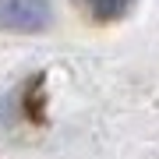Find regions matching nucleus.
Segmentation results:
<instances>
[{
	"label": "nucleus",
	"mask_w": 159,
	"mask_h": 159,
	"mask_svg": "<svg viewBox=\"0 0 159 159\" xmlns=\"http://www.w3.org/2000/svg\"><path fill=\"white\" fill-rule=\"evenodd\" d=\"M50 21H53L50 0H0V29L4 32L35 35L50 29Z\"/></svg>",
	"instance_id": "1"
},
{
	"label": "nucleus",
	"mask_w": 159,
	"mask_h": 159,
	"mask_svg": "<svg viewBox=\"0 0 159 159\" xmlns=\"http://www.w3.org/2000/svg\"><path fill=\"white\" fill-rule=\"evenodd\" d=\"M131 0H81V7L96 18V21H113V18H120L127 11Z\"/></svg>",
	"instance_id": "2"
},
{
	"label": "nucleus",
	"mask_w": 159,
	"mask_h": 159,
	"mask_svg": "<svg viewBox=\"0 0 159 159\" xmlns=\"http://www.w3.org/2000/svg\"><path fill=\"white\" fill-rule=\"evenodd\" d=\"M35 89H43V74L25 81V120L29 124H43V92L35 96Z\"/></svg>",
	"instance_id": "3"
}]
</instances>
